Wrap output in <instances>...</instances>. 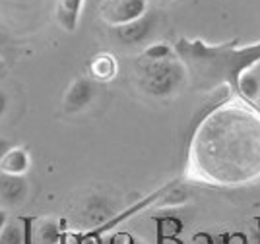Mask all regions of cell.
<instances>
[{
  "instance_id": "obj_11",
  "label": "cell",
  "mask_w": 260,
  "mask_h": 244,
  "mask_svg": "<svg viewBox=\"0 0 260 244\" xmlns=\"http://www.w3.org/2000/svg\"><path fill=\"white\" fill-rule=\"evenodd\" d=\"M31 167V159H29V151L20 146L14 148L4 155V159L0 161V172L6 175H16V177H25V172Z\"/></svg>"
},
{
  "instance_id": "obj_10",
  "label": "cell",
  "mask_w": 260,
  "mask_h": 244,
  "mask_svg": "<svg viewBox=\"0 0 260 244\" xmlns=\"http://www.w3.org/2000/svg\"><path fill=\"white\" fill-rule=\"evenodd\" d=\"M84 0H56L54 6V20L66 33H74L82 16Z\"/></svg>"
},
{
  "instance_id": "obj_15",
  "label": "cell",
  "mask_w": 260,
  "mask_h": 244,
  "mask_svg": "<svg viewBox=\"0 0 260 244\" xmlns=\"http://www.w3.org/2000/svg\"><path fill=\"white\" fill-rule=\"evenodd\" d=\"M12 54H14V41H12L10 35L6 33V29L0 27V58L6 62Z\"/></svg>"
},
{
  "instance_id": "obj_6",
  "label": "cell",
  "mask_w": 260,
  "mask_h": 244,
  "mask_svg": "<svg viewBox=\"0 0 260 244\" xmlns=\"http://www.w3.org/2000/svg\"><path fill=\"white\" fill-rule=\"evenodd\" d=\"M117 215V203L105 194H89L80 207V221L84 227L98 229Z\"/></svg>"
},
{
  "instance_id": "obj_21",
  "label": "cell",
  "mask_w": 260,
  "mask_h": 244,
  "mask_svg": "<svg viewBox=\"0 0 260 244\" xmlns=\"http://www.w3.org/2000/svg\"><path fill=\"white\" fill-rule=\"evenodd\" d=\"M256 238H258V242L256 244H260V219H258V233H256Z\"/></svg>"
},
{
  "instance_id": "obj_22",
  "label": "cell",
  "mask_w": 260,
  "mask_h": 244,
  "mask_svg": "<svg viewBox=\"0 0 260 244\" xmlns=\"http://www.w3.org/2000/svg\"><path fill=\"white\" fill-rule=\"evenodd\" d=\"M157 2H163V4H169V2H175V0H157Z\"/></svg>"
},
{
  "instance_id": "obj_19",
  "label": "cell",
  "mask_w": 260,
  "mask_h": 244,
  "mask_svg": "<svg viewBox=\"0 0 260 244\" xmlns=\"http://www.w3.org/2000/svg\"><path fill=\"white\" fill-rule=\"evenodd\" d=\"M6 72H8V68H6V62H4L2 58H0V80H4Z\"/></svg>"
},
{
  "instance_id": "obj_12",
  "label": "cell",
  "mask_w": 260,
  "mask_h": 244,
  "mask_svg": "<svg viewBox=\"0 0 260 244\" xmlns=\"http://www.w3.org/2000/svg\"><path fill=\"white\" fill-rule=\"evenodd\" d=\"M119 70L117 58L111 53H99L89 60V78L93 82H111Z\"/></svg>"
},
{
  "instance_id": "obj_4",
  "label": "cell",
  "mask_w": 260,
  "mask_h": 244,
  "mask_svg": "<svg viewBox=\"0 0 260 244\" xmlns=\"http://www.w3.org/2000/svg\"><path fill=\"white\" fill-rule=\"evenodd\" d=\"M146 12L148 0H103L99 6V18L113 29L138 20Z\"/></svg>"
},
{
  "instance_id": "obj_20",
  "label": "cell",
  "mask_w": 260,
  "mask_h": 244,
  "mask_svg": "<svg viewBox=\"0 0 260 244\" xmlns=\"http://www.w3.org/2000/svg\"><path fill=\"white\" fill-rule=\"evenodd\" d=\"M6 221H8V217H6V212H4V210H0V231H2V227L6 225Z\"/></svg>"
},
{
  "instance_id": "obj_17",
  "label": "cell",
  "mask_w": 260,
  "mask_h": 244,
  "mask_svg": "<svg viewBox=\"0 0 260 244\" xmlns=\"http://www.w3.org/2000/svg\"><path fill=\"white\" fill-rule=\"evenodd\" d=\"M8 109H10V95L0 87V118L8 113Z\"/></svg>"
},
{
  "instance_id": "obj_8",
  "label": "cell",
  "mask_w": 260,
  "mask_h": 244,
  "mask_svg": "<svg viewBox=\"0 0 260 244\" xmlns=\"http://www.w3.org/2000/svg\"><path fill=\"white\" fill-rule=\"evenodd\" d=\"M23 221V231H25V244H62L64 238V229L62 223L53 217H27Z\"/></svg>"
},
{
  "instance_id": "obj_13",
  "label": "cell",
  "mask_w": 260,
  "mask_h": 244,
  "mask_svg": "<svg viewBox=\"0 0 260 244\" xmlns=\"http://www.w3.org/2000/svg\"><path fill=\"white\" fill-rule=\"evenodd\" d=\"M235 93H239L247 103H254L260 95V80L252 72H245L239 78Z\"/></svg>"
},
{
  "instance_id": "obj_1",
  "label": "cell",
  "mask_w": 260,
  "mask_h": 244,
  "mask_svg": "<svg viewBox=\"0 0 260 244\" xmlns=\"http://www.w3.org/2000/svg\"><path fill=\"white\" fill-rule=\"evenodd\" d=\"M188 175L217 186H237L260 175V118L223 105L196 128Z\"/></svg>"
},
{
  "instance_id": "obj_5",
  "label": "cell",
  "mask_w": 260,
  "mask_h": 244,
  "mask_svg": "<svg viewBox=\"0 0 260 244\" xmlns=\"http://www.w3.org/2000/svg\"><path fill=\"white\" fill-rule=\"evenodd\" d=\"M95 97H98V84L89 76H80L66 87L64 97H62V109L66 115L84 113L91 107Z\"/></svg>"
},
{
  "instance_id": "obj_16",
  "label": "cell",
  "mask_w": 260,
  "mask_h": 244,
  "mask_svg": "<svg viewBox=\"0 0 260 244\" xmlns=\"http://www.w3.org/2000/svg\"><path fill=\"white\" fill-rule=\"evenodd\" d=\"M109 244H144V242H142L140 238H136V236H132L128 233H117L109 240Z\"/></svg>"
},
{
  "instance_id": "obj_14",
  "label": "cell",
  "mask_w": 260,
  "mask_h": 244,
  "mask_svg": "<svg viewBox=\"0 0 260 244\" xmlns=\"http://www.w3.org/2000/svg\"><path fill=\"white\" fill-rule=\"evenodd\" d=\"M0 244H25L23 221H6L0 231Z\"/></svg>"
},
{
  "instance_id": "obj_9",
  "label": "cell",
  "mask_w": 260,
  "mask_h": 244,
  "mask_svg": "<svg viewBox=\"0 0 260 244\" xmlns=\"http://www.w3.org/2000/svg\"><path fill=\"white\" fill-rule=\"evenodd\" d=\"M29 194V184L25 177L0 172V203L4 207H20Z\"/></svg>"
},
{
  "instance_id": "obj_2",
  "label": "cell",
  "mask_w": 260,
  "mask_h": 244,
  "mask_svg": "<svg viewBox=\"0 0 260 244\" xmlns=\"http://www.w3.org/2000/svg\"><path fill=\"white\" fill-rule=\"evenodd\" d=\"M173 49L188 72V80L202 91L217 85H228L235 91L239 78L260 62V41L237 47V41L212 45L202 39L183 37Z\"/></svg>"
},
{
  "instance_id": "obj_7",
  "label": "cell",
  "mask_w": 260,
  "mask_h": 244,
  "mask_svg": "<svg viewBox=\"0 0 260 244\" xmlns=\"http://www.w3.org/2000/svg\"><path fill=\"white\" fill-rule=\"evenodd\" d=\"M157 23V16L153 12H146L138 20L130 21L126 25L120 27H113V39L124 47H138V45H146L152 39L153 29Z\"/></svg>"
},
{
  "instance_id": "obj_3",
  "label": "cell",
  "mask_w": 260,
  "mask_h": 244,
  "mask_svg": "<svg viewBox=\"0 0 260 244\" xmlns=\"http://www.w3.org/2000/svg\"><path fill=\"white\" fill-rule=\"evenodd\" d=\"M138 85L146 95L153 99H169L177 95L188 82V72L165 43H153L142 51L136 62Z\"/></svg>"
},
{
  "instance_id": "obj_18",
  "label": "cell",
  "mask_w": 260,
  "mask_h": 244,
  "mask_svg": "<svg viewBox=\"0 0 260 244\" xmlns=\"http://www.w3.org/2000/svg\"><path fill=\"white\" fill-rule=\"evenodd\" d=\"M14 148V144H12L8 138H4V136H0V161L4 159V155Z\"/></svg>"
}]
</instances>
